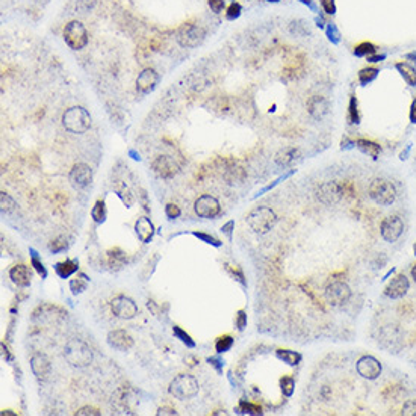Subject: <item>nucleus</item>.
I'll return each mask as SVG.
<instances>
[{
    "label": "nucleus",
    "instance_id": "nucleus-24",
    "mask_svg": "<svg viewBox=\"0 0 416 416\" xmlns=\"http://www.w3.org/2000/svg\"><path fill=\"white\" fill-rule=\"evenodd\" d=\"M354 145L360 150V151H363L365 154H368V156H371L372 159H378V156H380V153H381V145L380 144H377V142H374V141H371V139H356L354 141Z\"/></svg>",
    "mask_w": 416,
    "mask_h": 416
},
{
    "label": "nucleus",
    "instance_id": "nucleus-44",
    "mask_svg": "<svg viewBox=\"0 0 416 416\" xmlns=\"http://www.w3.org/2000/svg\"><path fill=\"white\" fill-rule=\"evenodd\" d=\"M67 241L64 239V238H56L55 241H52V244H50V250L53 253H59V252H62V250H65L67 248Z\"/></svg>",
    "mask_w": 416,
    "mask_h": 416
},
{
    "label": "nucleus",
    "instance_id": "nucleus-40",
    "mask_svg": "<svg viewBox=\"0 0 416 416\" xmlns=\"http://www.w3.org/2000/svg\"><path fill=\"white\" fill-rule=\"evenodd\" d=\"M241 410L242 413H250V414H261L262 413V408L261 405H256V404H250V402H241Z\"/></svg>",
    "mask_w": 416,
    "mask_h": 416
},
{
    "label": "nucleus",
    "instance_id": "nucleus-20",
    "mask_svg": "<svg viewBox=\"0 0 416 416\" xmlns=\"http://www.w3.org/2000/svg\"><path fill=\"white\" fill-rule=\"evenodd\" d=\"M108 344L120 351H127L133 347V339L126 330H114L108 335Z\"/></svg>",
    "mask_w": 416,
    "mask_h": 416
},
{
    "label": "nucleus",
    "instance_id": "nucleus-56",
    "mask_svg": "<svg viewBox=\"0 0 416 416\" xmlns=\"http://www.w3.org/2000/svg\"><path fill=\"white\" fill-rule=\"evenodd\" d=\"M384 58H386V55H384V53H381V55L374 53V55L368 56V61H369V62H380V61H383Z\"/></svg>",
    "mask_w": 416,
    "mask_h": 416
},
{
    "label": "nucleus",
    "instance_id": "nucleus-17",
    "mask_svg": "<svg viewBox=\"0 0 416 416\" xmlns=\"http://www.w3.org/2000/svg\"><path fill=\"white\" fill-rule=\"evenodd\" d=\"M328 111H330V103L325 97L312 96L307 100V112L313 120H316V121L322 120L328 114Z\"/></svg>",
    "mask_w": 416,
    "mask_h": 416
},
{
    "label": "nucleus",
    "instance_id": "nucleus-48",
    "mask_svg": "<svg viewBox=\"0 0 416 416\" xmlns=\"http://www.w3.org/2000/svg\"><path fill=\"white\" fill-rule=\"evenodd\" d=\"M165 212H166V217H168L170 220H174V218H177V217L180 215V209H179V206H176V204H173V203L166 204Z\"/></svg>",
    "mask_w": 416,
    "mask_h": 416
},
{
    "label": "nucleus",
    "instance_id": "nucleus-8",
    "mask_svg": "<svg viewBox=\"0 0 416 416\" xmlns=\"http://www.w3.org/2000/svg\"><path fill=\"white\" fill-rule=\"evenodd\" d=\"M344 197H345L344 185L338 182H325L319 185V188L316 189V198L327 206L339 203Z\"/></svg>",
    "mask_w": 416,
    "mask_h": 416
},
{
    "label": "nucleus",
    "instance_id": "nucleus-46",
    "mask_svg": "<svg viewBox=\"0 0 416 416\" xmlns=\"http://www.w3.org/2000/svg\"><path fill=\"white\" fill-rule=\"evenodd\" d=\"M402 414L407 416H416V399H410L402 407Z\"/></svg>",
    "mask_w": 416,
    "mask_h": 416
},
{
    "label": "nucleus",
    "instance_id": "nucleus-33",
    "mask_svg": "<svg viewBox=\"0 0 416 416\" xmlns=\"http://www.w3.org/2000/svg\"><path fill=\"white\" fill-rule=\"evenodd\" d=\"M88 282V279H87V276H80V279H73L71 282H70V289H71V292L74 294V295H77V294H80V292H83L87 289V283Z\"/></svg>",
    "mask_w": 416,
    "mask_h": 416
},
{
    "label": "nucleus",
    "instance_id": "nucleus-62",
    "mask_svg": "<svg viewBox=\"0 0 416 416\" xmlns=\"http://www.w3.org/2000/svg\"><path fill=\"white\" fill-rule=\"evenodd\" d=\"M413 250H414V255H416V244H414V247H413Z\"/></svg>",
    "mask_w": 416,
    "mask_h": 416
},
{
    "label": "nucleus",
    "instance_id": "nucleus-31",
    "mask_svg": "<svg viewBox=\"0 0 416 416\" xmlns=\"http://www.w3.org/2000/svg\"><path fill=\"white\" fill-rule=\"evenodd\" d=\"M374 53H377V47L371 41H362L357 46H354V55L359 58H368Z\"/></svg>",
    "mask_w": 416,
    "mask_h": 416
},
{
    "label": "nucleus",
    "instance_id": "nucleus-52",
    "mask_svg": "<svg viewBox=\"0 0 416 416\" xmlns=\"http://www.w3.org/2000/svg\"><path fill=\"white\" fill-rule=\"evenodd\" d=\"M233 226H235V223H233V221H227V223L221 227V232H223V233H226L229 239L232 238V229H233Z\"/></svg>",
    "mask_w": 416,
    "mask_h": 416
},
{
    "label": "nucleus",
    "instance_id": "nucleus-53",
    "mask_svg": "<svg viewBox=\"0 0 416 416\" xmlns=\"http://www.w3.org/2000/svg\"><path fill=\"white\" fill-rule=\"evenodd\" d=\"M207 362H209V365H212L218 372H221V369H223V362H221L220 359H217V357H209Z\"/></svg>",
    "mask_w": 416,
    "mask_h": 416
},
{
    "label": "nucleus",
    "instance_id": "nucleus-50",
    "mask_svg": "<svg viewBox=\"0 0 416 416\" xmlns=\"http://www.w3.org/2000/svg\"><path fill=\"white\" fill-rule=\"evenodd\" d=\"M197 238H200V239H203L204 242H207V244H212V245H215V247H218L220 245V241L218 239H215L214 236H211V235H206V233H194Z\"/></svg>",
    "mask_w": 416,
    "mask_h": 416
},
{
    "label": "nucleus",
    "instance_id": "nucleus-19",
    "mask_svg": "<svg viewBox=\"0 0 416 416\" xmlns=\"http://www.w3.org/2000/svg\"><path fill=\"white\" fill-rule=\"evenodd\" d=\"M157 82H159V74L153 68H145L139 73V76L136 79V88L141 93L148 94L156 88Z\"/></svg>",
    "mask_w": 416,
    "mask_h": 416
},
{
    "label": "nucleus",
    "instance_id": "nucleus-29",
    "mask_svg": "<svg viewBox=\"0 0 416 416\" xmlns=\"http://www.w3.org/2000/svg\"><path fill=\"white\" fill-rule=\"evenodd\" d=\"M276 356L283 360L285 363H288L289 366H297L300 362H301V354L295 353V351H291V350H277L276 351Z\"/></svg>",
    "mask_w": 416,
    "mask_h": 416
},
{
    "label": "nucleus",
    "instance_id": "nucleus-30",
    "mask_svg": "<svg viewBox=\"0 0 416 416\" xmlns=\"http://www.w3.org/2000/svg\"><path fill=\"white\" fill-rule=\"evenodd\" d=\"M380 70L377 67H365L359 71V82H360V85H368V83L374 82L378 76Z\"/></svg>",
    "mask_w": 416,
    "mask_h": 416
},
{
    "label": "nucleus",
    "instance_id": "nucleus-7",
    "mask_svg": "<svg viewBox=\"0 0 416 416\" xmlns=\"http://www.w3.org/2000/svg\"><path fill=\"white\" fill-rule=\"evenodd\" d=\"M206 37V31L194 23H185L183 26H180V29L177 31V43L182 47H197L204 41Z\"/></svg>",
    "mask_w": 416,
    "mask_h": 416
},
{
    "label": "nucleus",
    "instance_id": "nucleus-43",
    "mask_svg": "<svg viewBox=\"0 0 416 416\" xmlns=\"http://www.w3.org/2000/svg\"><path fill=\"white\" fill-rule=\"evenodd\" d=\"M97 4V0H79L77 2V10L80 13H88L91 11Z\"/></svg>",
    "mask_w": 416,
    "mask_h": 416
},
{
    "label": "nucleus",
    "instance_id": "nucleus-60",
    "mask_svg": "<svg viewBox=\"0 0 416 416\" xmlns=\"http://www.w3.org/2000/svg\"><path fill=\"white\" fill-rule=\"evenodd\" d=\"M411 277H413V280L416 282V265L411 268Z\"/></svg>",
    "mask_w": 416,
    "mask_h": 416
},
{
    "label": "nucleus",
    "instance_id": "nucleus-6",
    "mask_svg": "<svg viewBox=\"0 0 416 416\" xmlns=\"http://www.w3.org/2000/svg\"><path fill=\"white\" fill-rule=\"evenodd\" d=\"M64 40L68 44L70 49L79 50L88 44V31L80 22L73 20L68 25H65L64 29Z\"/></svg>",
    "mask_w": 416,
    "mask_h": 416
},
{
    "label": "nucleus",
    "instance_id": "nucleus-58",
    "mask_svg": "<svg viewBox=\"0 0 416 416\" xmlns=\"http://www.w3.org/2000/svg\"><path fill=\"white\" fill-rule=\"evenodd\" d=\"M301 4H304V5H307V7H310V8H313V4H312V0H300Z\"/></svg>",
    "mask_w": 416,
    "mask_h": 416
},
{
    "label": "nucleus",
    "instance_id": "nucleus-55",
    "mask_svg": "<svg viewBox=\"0 0 416 416\" xmlns=\"http://www.w3.org/2000/svg\"><path fill=\"white\" fill-rule=\"evenodd\" d=\"M410 121L416 124V99L411 102V106H410Z\"/></svg>",
    "mask_w": 416,
    "mask_h": 416
},
{
    "label": "nucleus",
    "instance_id": "nucleus-28",
    "mask_svg": "<svg viewBox=\"0 0 416 416\" xmlns=\"http://www.w3.org/2000/svg\"><path fill=\"white\" fill-rule=\"evenodd\" d=\"M77 268H79V265H77V262H74V261H64V262L56 264V267H55L58 276L62 277V279H67V277H70L71 274H74V273L77 271Z\"/></svg>",
    "mask_w": 416,
    "mask_h": 416
},
{
    "label": "nucleus",
    "instance_id": "nucleus-21",
    "mask_svg": "<svg viewBox=\"0 0 416 416\" xmlns=\"http://www.w3.org/2000/svg\"><path fill=\"white\" fill-rule=\"evenodd\" d=\"M64 315H67V313L64 310H61L59 307L52 306V304H43L34 312V319L35 321H43V322H46V321L52 322L56 318H62Z\"/></svg>",
    "mask_w": 416,
    "mask_h": 416
},
{
    "label": "nucleus",
    "instance_id": "nucleus-10",
    "mask_svg": "<svg viewBox=\"0 0 416 416\" xmlns=\"http://www.w3.org/2000/svg\"><path fill=\"white\" fill-rule=\"evenodd\" d=\"M381 236L387 242H395L404 232V221L399 215H389L383 220L380 227Z\"/></svg>",
    "mask_w": 416,
    "mask_h": 416
},
{
    "label": "nucleus",
    "instance_id": "nucleus-57",
    "mask_svg": "<svg viewBox=\"0 0 416 416\" xmlns=\"http://www.w3.org/2000/svg\"><path fill=\"white\" fill-rule=\"evenodd\" d=\"M405 58H407V59H413V61L416 62V52H411V53H407V55H405Z\"/></svg>",
    "mask_w": 416,
    "mask_h": 416
},
{
    "label": "nucleus",
    "instance_id": "nucleus-51",
    "mask_svg": "<svg viewBox=\"0 0 416 416\" xmlns=\"http://www.w3.org/2000/svg\"><path fill=\"white\" fill-rule=\"evenodd\" d=\"M207 2L214 13H221L224 8V0H207Z\"/></svg>",
    "mask_w": 416,
    "mask_h": 416
},
{
    "label": "nucleus",
    "instance_id": "nucleus-49",
    "mask_svg": "<svg viewBox=\"0 0 416 416\" xmlns=\"http://www.w3.org/2000/svg\"><path fill=\"white\" fill-rule=\"evenodd\" d=\"M76 414L79 416H99L100 414V410L99 408H94V407H82L80 410L76 411Z\"/></svg>",
    "mask_w": 416,
    "mask_h": 416
},
{
    "label": "nucleus",
    "instance_id": "nucleus-54",
    "mask_svg": "<svg viewBox=\"0 0 416 416\" xmlns=\"http://www.w3.org/2000/svg\"><path fill=\"white\" fill-rule=\"evenodd\" d=\"M157 414H159V416H160V414H177V411H176V408H173V407H160L159 411H157Z\"/></svg>",
    "mask_w": 416,
    "mask_h": 416
},
{
    "label": "nucleus",
    "instance_id": "nucleus-23",
    "mask_svg": "<svg viewBox=\"0 0 416 416\" xmlns=\"http://www.w3.org/2000/svg\"><path fill=\"white\" fill-rule=\"evenodd\" d=\"M10 277H11V280H13L16 285H19V286H29V283H31V274H29V271H28V267H26V265H22V264L14 265V267L11 268Z\"/></svg>",
    "mask_w": 416,
    "mask_h": 416
},
{
    "label": "nucleus",
    "instance_id": "nucleus-37",
    "mask_svg": "<svg viewBox=\"0 0 416 416\" xmlns=\"http://www.w3.org/2000/svg\"><path fill=\"white\" fill-rule=\"evenodd\" d=\"M91 214H93V218H94L96 223H103L105 218H106V207H105V203H103L102 200H99V201L96 203V206H94V209H93Z\"/></svg>",
    "mask_w": 416,
    "mask_h": 416
},
{
    "label": "nucleus",
    "instance_id": "nucleus-38",
    "mask_svg": "<svg viewBox=\"0 0 416 416\" xmlns=\"http://www.w3.org/2000/svg\"><path fill=\"white\" fill-rule=\"evenodd\" d=\"M0 204H2V212H4V214H10V212H13L14 207H16L14 200H13L8 194H5V192L0 194Z\"/></svg>",
    "mask_w": 416,
    "mask_h": 416
},
{
    "label": "nucleus",
    "instance_id": "nucleus-42",
    "mask_svg": "<svg viewBox=\"0 0 416 416\" xmlns=\"http://www.w3.org/2000/svg\"><path fill=\"white\" fill-rule=\"evenodd\" d=\"M241 11H242L241 5H239V4H236V2H233V4L227 8L226 16H227V19H229V20H235V19H238V17L241 16Z\"/></svg>",
    "mask_w": 416,
    "mask_h": 416
},
{
    "label": "nucleus",
    "instance_id": "nucleus-13",
    "mask_svg": "<svg viewBox=\"0 0 416 416\" xmlns=\"http://www.w3.org/2000/svg\"><path fill=\"white\" fill-rule=\"evenodd\" d=\"M356 369L360 377H363L366 380H375L381 374V363L372 356H363L359 359Z\"/></svg>",
    "mask_w": 416,
    "mask_h": 416
},
{
    "label": "nucleus",
    "instance_id": "nucleus-5",
    "mask_svg": "<svg viewBox=\"0 0 416 416\" xmlns=\"http://www.w3.org/2000/svg\"><path fill=\"white\" fill-rule=\"evenodd\" d=\"M369 197L380 206H390L396 198L395 186L386 179H375L369 185Z\"/></svg>",
    "mask_w": 416,
    "mask_h": 416
},
{
    "label": "nucleus",
    "instance_id": "nucleus-16",
    "mask_svg": "<svg viewBox=\"0 0 416 416\" xmlns=\"http://www.w3.org/2000/svg\"><path fill=\"white\" fill-rule=\"evenodd\" d=\"M198 217L203 218H214L220 214V203L212 195H201L194 206Z\"/></svg>",
    "mask_w": 416,
    "mask_h": 416
},
{
    "label": "nucleus",
    "instance_id": "nucleus-15",
    "mask_svg": "<svg viewBox=\"0 0 416 416\" xmlns=\"http://www.w3.org/2000/svg\"><path fill=\"white\" fill-rule=\"evenodd\" d=\"M410 289V282L408 279L404 276V274H396L390 282L389 285L386 286L384 289V295L392 298V300H398V298H402Z\"/></svg>",
    "mask_w": 416,
    "mask_h": 416
},
{
    "label": "nucleus",
    "instance_id": "nucleus-11",
    "mask_svg": "<svg viewBox=\"0 0 416 416\" xmlns=\"http://www.w3.org/2000/svg\"><path fill=\"white\" fill-rule=\"evenodd\" d=\"M68 179L73 188L83 189L93 182V170L85 163H76L70 171Z\"/></svg>",
    "mask_w": 416,
    "mask_h": 416
},
{
    "label": "nucleus",
    "instance_id": "nucleus-61",
    "mask_svg": "<svg viewBox=\"0 0 416 416\" xmlns=\"http://www.w3.org/2000/svg\"><path fill=\"white\" fill-rule=\"evenodd\" d=\"M267 2H280V0H267Z\"/></svg>",
    "mask_w": 416,
    "mask_h": 416
},
{
    "label": "nucleus",
    "instance_id": "nucleus-36",
    "mask_svg": "<svg viewBox=\"0 0 416 416\" xmlns=\"http://www.w3.org/2000/svg\"><path fill=\"white\" fill-rule=\"evenodd\" d=\"M173 333H174V336H176L177 339H180V341H182L183 344H186L188 347H191V348H194V347H195V342L192 341V338L188 335L186 331H183L179 325H174Z\"/></svg>",
    "mask_w": 416,
    "mask_h": 416
},
{
    "label": "nucleus",
    "instance_id": "nucleus-27",
    "mask_svg": "<svg viewBox=\"0 0 416 416\" xmlns=\"http://www.w3.org/2000/svg\"><path fill=\"white\" fill-rule=\"evenodd\" d=\"M108 262H109V265L112 268L118 270L126 262V253L123 252L120 247H114V248H111L109 252H108Z\"/></svg>",
    "mask_w": 416,
    "mask_h": 416
},
{
    "label": "nucleus",
    "instance_id": "nucleus-45",
    "mask_svg": "<svg viewBox=\"0 0 416 416\" xmlns=\"http://www.w3.org/2000/svg\"><path fill=\"white\" fill-rule=\"evenodd\" d=\"M321 2V7L324 10V13L333 16L336 13V4H335V0H319Z\"/></svg>",
    "mask_w": 416,
    "mask_h": 416
},
{
    "label": "nucleus",
    "instance_id": "nucleus-3",
    "mask_svg": "<svg viewBox=\"0 0 416 416\" xmlns=\"http://www.w3.org/2000/svg\"><path fill=\"white\" fill-rule=\"evenodd\" d=\"M247 223L253 232L264 235L268 233L277 223L276 212L268 206H259L247 215Z\"/></svg>",
    "mask_w": 416,
    "mask_h": 416
},
{
    "label": "nucleus",
    "instance_id": "nucleus-26",
    "mask_svg": "<svg viewBox=\"0 0 416 416\" xmlns=\"http://www.w3.org/2000/svg\"><path fill=\"white\" fill-rule=\"evenodd\" d=\"M395 67L399 71V74L402 76V79L407 82V85L416 87V68L414 67H411L407 62H396Z\"/></svg>",
    "mask_w": 416,
    "mask_h": 416
},
{
    "label": "nucleus",
    "instance_id": "nucleus-47",
    "mask_svg": "<svg viewBox=\"0 0 416 416\" xmlns=\"http://www.w3.org/2000/svg\"><path fill=\"white\" fill-rule=\"evenodd\" d=\"M235 324H236V327H238L239 331H242V330L247 327V315H245L244 310H239V312H238L236 319H235Z\"/></svg>",
    "mask_w": 416,
    "mask_h": 416
},
{
    "label": "nucleus",
    "instance_id": "nucleus-9",
    "mask_svg": "<svg viewBox=\"0 0 416 416\" xmlns=\"http://www.w3.org/2000/svg\"><path fill=\"white\" fill-rule=\"evenodd\" d=\"M350 297H351V289L342 280L331 282L325 288V298L333 306H342V304H345L350 300Z\"/></svg>",
    "mask_w": 416,
    "mask_h": 416
},
{
    "label": "nucleus",
    "instance_id": "nucleus-34",
    "mask_svg": "<svg viewBox=\"0 0 416 416\" xmlns=\"http://www.w3.org/2000/svg\"><path fill=\"white\" fill-rule=\"evenodd\" d=\"M232 345H233V339H232V336H229V335H223V336H220L218 339H217V342H215V350H217V353H226V351H229L230 348H232Z\"/></svg>",
    "mask_w": 416,
    "mask_h": 416
},
{
    "label": "nucleus",
    "instance_id": "nucleus-18",
    "mask_svg": "<svg viewBox=\"0 0 416 416\" xmlns=\"http://www.w3.org/2000/svg\"><path fill=\"white\" fill-rule=\"evenodd\" d=\"M31 369L35 375V378L40 381V383H44L49 375H50V371H52V366H50V362L49 359L44 356V354H35L32 359H31Z\"/></svg>",
    "mask_w": 416,
    "mask_h": 416
},
{
    "label": "nucleus",
    "instance_id": "nucleus-32",
    "mask_svg": "<svg viewBox=\"0 0 416 416\" xmlns=\"http://www.w3.org/2000/svg\"><path fill=\"white\" fill-rule=\"evenodd\" d=\"M348 121H350V124H359V123H360L359 103H357V97H356V96H351V99H350V106H348Z\"/></svg>",
    "mask_w": 416,
    "mask_h": 416
},
{
    "label": "nucleus",
    "instance_id": "nucleus-59",
    "mask_svg": "<svg viewBox=\"0 0 416 416\" xmlns=\"http://www.w3.org/2000/svg\"><path fill=\"white\" fill-rule=\"evenodd\" d=\"M316 23H318V26H319V28H324V25H322V23H324V20H322L321 17H318V19H316Z\"/></svg>",
    "mask_w": 416,
    "mask_h": 416
},
{
    "label": "nucleus",
    "instance_id": "nucleus-39",
    "mask_svg": "<svg viewBox=\"0 0 416 416\" xmlns=\"http://www.w3.org/2000/svg\"><path fill=\"white\" fill-rule=\"evenodd\" d=\"M328 26H327V37H328V40L331 41V43H335V44H338L339 41H341V34H339V31H338V28H336V25L335 23H327Z\"/></svg>",
    "mask_w": 416,
    "mask_h": 416
},
{
    "label": "nucleus",
    "instance_id": "nucleus-25",
    "mask_svg": "<svg viewBox=\"0 0 416 416\" xmlns=\"http://www.w3.org/2000/svg\"><path fill=\"white\" fill-rule=\"evenodd\" d=\"M300 156V150L295 147H286L276 154V163L279 166H289Z\"/></svg>",
    "mask_w": 416,
    "mask_h": 416
},
{
    "label": "nucleus",
    "instance_id": "nucleus-14",
    "mask_svg": "<svg viewBox=\"0 0 416 416\" xmlns=\"http://www.w3.org/2000/svg\"><path fill=\"white\" fill-rule=\"evenodd\" d=\"M153 170L163 179H171L179 173V165L171 156H159L153 162Z\"/></svg>",
    "mask_w": 416,
    "mask_h": 416
},
{
    "label": "nucleus",
    "instance_id": "nucleus-35",
    "mask_svg": "<svg viewBox=\"0 0 416 416\" xmlns=\"http://www.w3.org/2000/svg\"><path fill=\"white\" fill-rule=\"evenodd\" d=\"M280 389H282V393L285 395V396H292V393H294V389H295V381H294V378L292 377H282L280 378Z\"/></svg>",
    "mask_w": 416,
    "mask_h": 416
},
{
    "label": "nucleus",
    "instance_id": "nucleus-4",
    "mask_svg": "<svg viewBox=\"0 0 416 416\" xmlns=\"http://www.w3.org/2000/svg\"><path fill=\"white\" fill-rule=\"evenodd\" d=\"M198 381L195 380V377L188 375V374H180L177 375L171 384H170V393L177 398V399H191L198 393Z\"/></svg>",
    "mask_w": 416,
    "mask_h": 416
},
{
    "label": "nucleus",
    "instance_id": "nucleus-12",
    "mask_svg": "<svg viewBox=\"0 0 416 416\" xmlns=\"http://www.w3.org/2000/svg\"><path fill=\"white\" fill-rule=\"evenodd\" d=\"M111 310L114 312L115 316L121 319H132L138 313V307L135 301L124 295H118L111 301Z\"/></svg>",
    "mask_w": 416,
    "mask_h": 416
},
{
    "label": "nucleus",
    "instance_id": "nucleus-22",
    "mask_svg": "<svg viewBox=\"0 0 416 416\" xmlns=\"http://www.w3.org/2000/svg\"><path fill=\"white\" fill-rule=\"evenodd\" d=\"M135 232H136L138 238L142 242H150L153 239V235H154V226H153V223L148 218L141 217L135 223Z\"/></svg>",
    "mask_w": 416,
    "mask_h": 416
},
{
    "label": "nucleus",
    "instance_id": "nucleus-41",
    "mask_svg": "<svg viewBox=\"0 0 416 416\" xmlns=\"http://www.w3.org/2000/svg\"><path fill=\"white\" fill-rule=\"evenodd\" d=\"M31 253H32V267L35 268V271L44 279L46 276H47V271H46V268H44V265L37 259V253H35V250H31Z\"/></svg>",
    "mask_w": 416,
    "mask_h": 416
},
{
    "label": "nucleus",
    "instance_id": "nucleus-1",
    "mask_svg": "<svg viewBox=\"0 0 416 416\" xmlns=\"http://www.w3.org/2000/svg\"><path fill=\"white\" fill-rule=\"evenodd\" d=\"M64 357L73 368H87L93 362V351L83 341L70 339L65 344Z\"/></svg>",
    "mask_w": 416,
    "mask_h": 416
},
{
    "label": "nucleus",
    "instance_id": "nucleus-2",
    "mask_svg": "<svg viewBox=\"0 0 416 416\" xmlns=\"http://www.w3.org/2000/svg\"><path fill=\"white\" fill-rule=\"evenodd\" d=\"M64 127L71 133H85L91 127V115L82 106H73L62 115Z\"/></svg>",
    "mask_w": 416,
    "mask_h": 416
}]
</instances>
